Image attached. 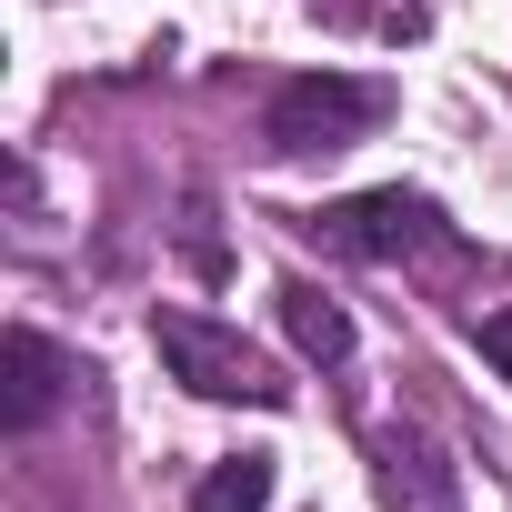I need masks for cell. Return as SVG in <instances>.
Listing matches in <instances>:
<instances>
[{"instance_id": "1", "label": "cell", "mask_w": 512, "mask_h": 512, "mask_svg": "<svg viewBox=\"0 0 512 512\" xmlns=\"http://www.w3.org/2000/svg\"><path fill=\"white\" fill-rule=\"evenodd\" d=\"M151 352H161V372H171L181 392H201V402H251V412H282V402H292V382L251 352L231 322H211V312H151Z\"/></svg>"}, {"instance_id": "2", "label": "cell", "mask_w": 512, "mask_h": 512, "mask_svg": "<svg viewBox=\"0 0 512 512\" xmlns=\"http://www.w3.org/2000/svg\"><path fill=\"white\" fill-rule=\"evenodd\" d=\"M382 121H392V81H362V71H302V81L272 91L262 141H272L282 161H312V151H352V141H372Z\"/></svg>"}, {"instance_id": "3", "label": "cell", "mask_w": 512, "mask_h": 512, "mask_svg": "<svg viewBox=\"0 0 512 512\" xmlns=\"http://www.w3.org/2000/svg\"><path fill=\"white\" fill-rule=\"evenodd\" d=\"M322 251H342V262H412V251H442L452 241V221L422 201V191H352V201H332V211H312L302 221Z\"/></svg>"}, {"instance_id": "4", "label": "cell", "mask_w": 512, "mask_h": 512, "mask_svg": "<svg viewBox=\"0 0 512 512\" xmlns=\"http://www.w3.org/2000/svg\"><path fill=\"white\" fill-rule=\"evenodd\" d=\"M71 382H81V362L51 342V332H0V422L11 432H41L61 402H71Z\"/></svg>"}, {"instance_id": "5", "label": "cell", "mask_w": 512, "mask_h": 512, "mask_svg": "<svg viewBox=\"0 0 512 512\" xmlns=\"http://www.w3.org/2000/svg\"><path fill=\"white\" fill-rule=\"evenodd\" d=\"M372 482H382V512H462V482L452 462L422 442V432H372Z\"/></svg>"}, {"instance_id": "6", "label": "cell", "mask_w": 512, "mask_h": 512, "mask_svg": "<svg viewBox=\"0 0 512 512\" xmlns=\"http://www.w3.org/2000/svg\"><path fill=\"white\" fill-rule=\"evenodd\" d=\"M282 332H292L302 362H352V312L312 282H282Z\"/></svg>"}, {"instance_id": "7", "label": "cell", "mask_w": 512, "mask_h": 512, "mask_svg": "<svg viewBox=\"0 0 512 512\" xmlns=\"http://www.w3.org/2000/svg\"><path fill=\"white\" fill-rule=\"evenodd\" d=\"M262 502H272V452H231L191 492V512H262Z\"/></svg>"}, {"instance_id": "8", "label": "cell", "mask_w": 512, "mask_h": 512, "mask_svg": "<svg viewBox=\"0 0 512 512\" xmlns=\"http://www.w3.org/2000/svg\"><path fill=\"white\" fill-rule=\"evenodd\" d=\"M472 352H482V362L512 382V312H482V322H472Z\"/></svg>"}]
</instances>
